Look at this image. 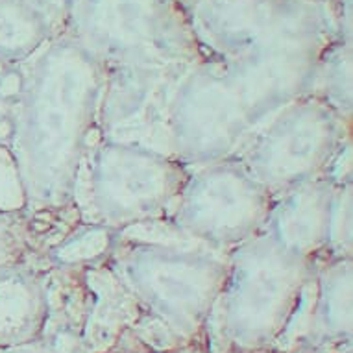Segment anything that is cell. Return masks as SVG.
I'll return each instance as SVG.
<instances>
[{
    "mask_svg": "<svg viewBox=\"0 0 353 353\" xmlns=\"http://www.w3.org/2000/svg\"><path fill=\"white\" fill-rule=\"evenodd\" d=\"M10 156L32 222L74 208L81 163L97 134L104 65L59 32L24 63Z\"/></svg>",
    "mask_w": 353,
    "mask_h": 353,
    "instance_id": "1",
    "label": "cell"
},
{
    "mask_svg": "<svg viewBox=\"0 0 353 353\" xmlns=\"http://www.w3.org/2000/svg\"><path fill=\"white\" fill-rule=\"evenodd\" d=\"M335 187V181L320 176L281 192L274 198L265 232L313 265L327 259Z\"/></svg>",
    "mask_w": 353,
    "mask_h": 353,
    "instance_id": "9",
    "label": "cell"
},
{
    "mask_svg": "<svg viewBox=\"0 0 353 353\" xmlns=\"http://www.w3.org/2000/svg\"><path fill=\"white\" fill-rule=\"evenodd\" d=\"M47 289L26 263L0 267V341H23L41 327Z\"/></svg>",
    "mask_w": 353,
    "mask_h": 353,
    "instance_id": "11",
    "label": "cell"
},
{
    "mask_svg": "<svg viewBox=\"0 0 353 353\" xmlns=\"http://www.w3.org/2000/svg\"><path fill=\"white\" fill-rule=\"evenodd\" d=\"M61 32L104 65H192L208 59L185 0H80Z\"/></svg>",
    "mask_w": 353,
    "mask_h": 353,
    "instance_id": "5",
    "label": "cell"
},
{
    "mask_svg": "<svg viewBox=\"0 0 353 353\" xmlns=\"http://www.w3.org/2000/svg\"><path fill=\"white\" fill-rule=\"evenodd\" d=\"M187 67L170 63L104 65L97 134L108 139L152 145L168 99Z\"/></svg>",
    "mask_w": 353,
    "mask_h": 353,
    "instance_id": "8",
    "label": "cell"
},
{
    "mask_svg": "<svg viewBox=\"0 0 353 353\" xmlns=\"http://www.w3.org/2000/svg\"><path fill=\"white\" fill-rule=\"evenodd\" d=\"M352 41L336 39L320 59L311 94H316L341 115L352 119Z\"/></svg>",
    "mask_w": 353,
    "mask_h": 353,
    "instance_id": "14",
    "label": "cell"
},
{
    "mask_svg": "<svg viewBox=\"0 0 353 353\" xmlns=\"http://www.w3.org/2000/svg\"><path fill=\"white\" fill-rule=\"evenodd\" d=\"M119 232L97 222H80L48 246L47 259L52 267H89L108 259Z\"/></svg>",
    "mask_w": 353,
    "mask_h": 353,
    "instance_id": "13",
    "label": "cell"
},
{
    "mask_svg": "<svg viewBox=\"0 0 353 353\" xmlns=\"http://www.w3.org/2000/svg\"><path fill=\"white\" fill-rule=\"evenodd\" d=\"M56 32L26 0H0V69L28 63Z\"/></svg>",
    "mask_w": 353,
    "mask_h": 353,
    "instance_id": "12",
    "label": "cell"
},
{
    "mask_svg": "<svg viewBox=\"0 0 353 353\" xmlns=\"http://www.w3.org/2000/svg\"><path fill=\"white\" fill-rule=\"evenodd\" d=\"M274 196L233 156L192 167L163 224L180 237L228 252L267 226Z\"/></svg>",
    "mask_w": 353,
    "mask_h": 353,
    "instance_id": "7",
    "label": "cell"
},
{
    "mask_svg": "<svg viewBox=\"0 0 353 353\" xmlns=\"http://www.w3.org/2000/svg\"><path fill=\"white\" fill-rule=\"evenodd\" d=\"M26 2L47 19L56 34H59L80 0H26Z\"/></svg>",
    "mask_w": 353,
    "mask_h": 353,
    "instance_id": "16",
    "label": "cell"
},
{
    "mask_svg": "<svg viewBox=\"0 0 353 353\" xmlns=\"http://www.w3.org/2000/svg\"><path fill=\"white\" fill-rule=\"evenodd\" d=\"M352 141V119L307 93L268 117L233 157L274 198L325 176Z\"/></svg>",
    "mask_w": 353,
    "mask_h": 353,
    "instance_id": "6",
    "label": "cell"
},
{
    "mask_svg": "<svg viewBox=\"0 0 353 353\" xmlns=\"http://www.w3.org/2000/svg\"><path fill=\"white\" fill-rule=\"evenodd\" d=\"M172 232V230H170ZM108 265L130 296L167 325L189 331L214 307L226 274V252L180 237H150L139 230L119 232Z\"/></svg>",
    "mask_w": 353,
    "mask_h": 353,
    "instance_id": "3",
    "label": "cell"
},
{
    "mask_svg": "<svg viewBox=\"0 0 353 353\" xmlns=\"http://www.w3.org/2000/svg\"><path fill=\"white\" fill-rule=\"evenodd\" d=\"M313 268L265 230L228 250L226 274L214 300L224 336L243 347L276 339L300 303Z\"/></svg>",
    "mask_w": 353,
    "mask_h": 353,
    "instance_id": "4",
    "label": "cell"
},
{
    "mask_svg": "<svg viewBox=\"0 0 353 353\" xmlns=\"http://www.w3.org/2000/svg\"><path fill=\"white\" fill-rule=\"evenodd\" d=\"M192 168L137 141L100 137L81 163L74 205L87 222L115 232L167 219Z\"/></svg>",
    "mask_w": 353,
    "mask_h": 353,
    "instance_id": "2",
    "label": "cell"
},
{
    "mask_svg": "<svg viewBox=\"0 0 353 353\" xmlns=\"http://www.w3.org/2000/svg\"><path fill=\"white\" fill-rule=\"evenodd\" d=\"M285 0H185L203 54L213 59L237 56L274 23Z\"/></svg>",
    "mask_w": 353,
    "mask_h": 353,
    "instance_id": "10",
    "label": "cell"
},
{
    "mask_svg": "<svg viewBox=\"0 0 353 353\" xmlns=\"http://www.w3.org/2000/svg\"><path fill=\"white\" fill-rule=\"evenodd\" d=\"M353 255V185L336 183L333 194L327 259H352Z\"/></svg>",
    "mask_w": 353,
    "mask_h": 353,
    "instance_id": "15",
    "label": "cell"
}]
</instances>
